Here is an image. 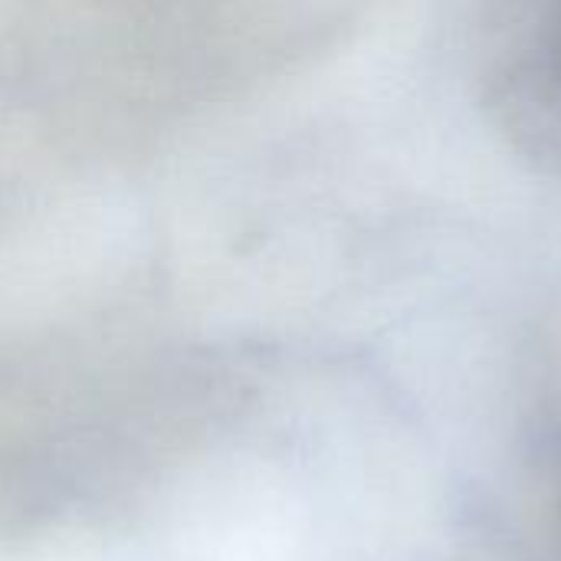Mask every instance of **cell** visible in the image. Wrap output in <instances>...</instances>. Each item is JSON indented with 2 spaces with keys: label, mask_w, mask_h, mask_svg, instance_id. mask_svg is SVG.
<instances>
[{
  "label": "cell",
  "mask_w": 561,
  "mask_h": 561,
  "mask_svg": "<svg viewBox=\"0 0 561 561\" xmlns=\"http://www.w3.org/2000/svg\"><path fill=\"white\" fill-rule=\"evenodd\" d=\"M477 85L510 151L561 178V0H486Z\"/></svg>",
  "instance_id": "cell-1"
}]
</instances>
